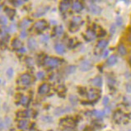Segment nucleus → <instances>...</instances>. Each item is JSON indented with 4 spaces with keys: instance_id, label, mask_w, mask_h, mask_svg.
<instances>
[{
    "instance_id": "nucleus-26",
    "label": "nucleus",
    "mask_w": 131,
    "mask_h": 131,
    "mask_svg": "<svg viewBox=\"0 0 131 131\" xmlns=\"http://www.w3.org/2000/svg\"><path fill=\"white\" fill-rule=\"evenodd\" d=\"M54 35L57 36H61L63 34V27L62 26H56L53 30Z\"/></svg>"
},
{
    "instance_id": "nucleus-52",
    "label": "nucleus",
    "mask_w": 131,
    "mask_h": 131,
    "mask_svg": "<svg viewBox=\"0 0 131 131\" xmlns=\"http://www.w3.org/2000/svg\"><path fill=\"white\" fill-rule=\"evenodd\" d=\"M65 131H73V130H72V129H67Z\"/></svg>"
},
{
    "instance_id": "nucleus-24",
    "label": "nucleus",
    "mask_w": 131,
    "mask_h": 131,
    "mask_svg": "<svg viewBox=\"0 0 131 131\" xmlns=\"http://www.w3.org/2000/svg\"><path fill=\"white\" fill-rule=\"evenodd\" d=\"M71 111V108L70 107H60V108H57L54 111V114L56 115H60L66 113V112H69Z\"/></svg>"
},
{
    "instance_id": "nucleus-23",
    "label": "nucleus",
    "mask_w": 131,
    "mask_h": 131,
    "mask_svg": "<svg viewBox=\"0 0 131 131\" xmlns=\"http://www.w3.org/2000/svg\"><path fill=\"white\" fill-rule=\"evenodd\" d=\"M4 11H5L6 14L7 15V17H8L10 19L13 21L14 16L16 15V11H15V9H13V8H11V7H5Z\"/></svg>"
},
{
    "instance_id": "nucleus-39",
    "label": "nucleus",
    "mask_w": 131,
    "mask_h": 131,
    "mask_svg": "<svg viewBox=\"0 0 131 131\" xmlns=\"http://www.w3.org/2000/svg\"><path fill=\"white\" fill-rule=\"evenodd\" d=\"M109 102H110V99L108 98V97H104L103 100H102V104L104 105L105 106H107L108 105H109Z\"/></svg>"
},
{
    "instance_id": "nucleus-56",
    "label": "nucleus",
    "mask_w": 131,
    "mask_h": 131,
    "mask_svg": "<svg viewBox=\"0 0 131 131\" xmlns=\"http://www.w3.org/2000/svg\"><path fill=\"white\" fill-rule=\"evenodd\" d=\"M129 131H131V130H129Z\"/></svg>"
},
{
    "instance_id": "nucleus-13",
    "label": "nucleus",
    "mask_w": 131,
    "mask_h": 131,
    "mask_svg": "<svg viewBox=\"0 0 131 131\" xmlns=\"http://www.w3.org/2000/svg\"><path fill=\"white\" fill-rule=\"evenodd\" d=\"M50 86L47 83H43L38 88V93L40 95H46L50 92Z\"/></svg>"
},
{
    "instance_id": "nucleus-15",
    "label": "nucleus",
    "mask_w": 131,
    "mask_h": 131,
    "mask_svg": "<svg viewBox=\"0 0 131 131\" xmlns=\"http://www.w3.org/2000/svg\"><path fill=\"white\" fill-rule=\"evenodd\" d=\"M102 83H103L102 78L100 76H97L93 78L92 80H91V84L93 86V87H96V88H102Z\"/></svg>"
},
{
    "instance_id": "nucleus-46",
    "label": "nucleus",
    "mask_w": 131,
    "mask_h": 131,
    "mask_svg": "<svg viewBox=\"0 0 131 131\" xmlns=\"http://www.w3.org/2000/svg\"><path fill=\"white\" fill-rule=\"evenodd\" d=\"M48 40H49V36L48 35H44L42 36V38H41V40L43 42H47Z\"/></svg>"
},
{
    "instance_id": "nucleus-8",
    "label": "nucleus",
    "mask_w": 131,
    "mask_h": 131,
    "mask_svg": "<svg viewBox=\"0 0 131 131\" xmlns=\"http://www.w3.org/2000/svg\"><path fill=\"white\" fill-rule=\"evenodd\" d=\"M90 5H89V11L91 12V13H92L93 15H99L102 12V9L99 6H97L95 4V2L90 1L89 2Z\"/></svg>"
},
{
    "instance_id": "nucleus-25",
    "label": "nucleus",
    "mask_w": 131,
    "mask_h": 131,
    "mask_svg": "<svg viewBox=\"0 0 131 131\" xmlns=\"http://www.w3.org/2000/svg\"><path fill=\"white\" fill-rule=\"evenodd\" d=\"M17 127L20 129H27L29 127V121H26V119H21V121L18 122Z\"/></svg>"
},
{
    "instance_id": "nucleus-30",
    "label": "nucleus",
    "mask_w": 131,
    "mask_h": 131,
    "mask_svg": "<svg viewBox=\"0 0 131 131\" xmlns=\"http://www.w3.org/2000/svg\"><path fill=\"white\" fill-rule=\"evenodd\" d=\"M20 103L22 105V106H28L29 103H30V98L28 96H22L20 99Z\"/></svg>"
},
{
    "instance_id": "nucleus-19",
    "label": "nucleus",
    "mask_w": 131,
    "mask_h": 131,
    "mask_svg": "<svg viewBox=\"0 0 131 131\" xmlns=\"http://www.w3.org/2000/svg\"><path fill=\"white\" fill-rule=\"evenodd\" d=\"M31 22H32L31 20L28 19V18H24V19L20 22L19 27L21 29H27L30 27V25L31 24Z\"/></svg>"
},
{
    "instance_id": "nucleus-20",
    "label": "nucleus",
    "mask_w": 131,
    "mask_h": 131,
    "mask_svg": "<svg viewBox=\"0 0 131 131\" xmlns=\"http://www.w3.org/2000/svg\"><path fill=\"white\" fill-rule=\"evenodd\" d=\"M27 46L28 48L31 50H35L37 48V42L34 38H30L27 40Z\"/></svg>"
},
{
    "instance_id": "nucleus-50",
    "label": "nucleus",
    "mask_w": 131,
    "mask_h": 131,
    "mask_svg": "<svg viewBox=\"0 0 131 131\" xmlns=\"http://www.w3.org/2000/svg\"><path fill=\"white\" fill-rule=\"evenodd\" d=\"M127 40L131 44V32H129L128 36H127Z\"/></svg>"
},
{
    "instance_id": "nucleus-6",
    "label": "nucleus",
    "mask_w": 131,
    "mask_h": 131,
    "mask_svg": "<svg viewBox=\"0 0 131 131\" xmlns=\"http://www.w3.org/2000/svg\"><path fill=\"white\" fill-rule=\"evenodd\" d=\"M31 80H32L31 76L27 73L21 74V75L20 76V78H19L20 83L21 85H23V86H29L31 83Z\"/></svg>"
},
{
    "instance_id": "nucleus-7",
    "label": "nucleus",
    "mask_w": 131,
    "mask_h": 131,
    "mask_svg": "<svg viewBox=\"0 0 131 131\" xmlns=\"http://www.w3.org/2000/svg\"><path fill=\"white\" fill-rule=\"evenodd\" d=\"M47 27H48L47 21L45 20H40L34 24V29L37 32L43 31L45 29L47 28Z\"/></svg>"
},
{
    "instance_id": "nucleus-53",
    "label": "nucleus",
    "mask_w": 131,
    "mask_h": 131,
    "mask_svg": "<svg viewBox=\"0 0 131 131\" xmlns=\"http://www.w3.org/2000/svg\"><path fill=\"white\" fill-rule=\"evenodd\" d=\"M129 64L131 65V57L129 58Z\"/></svg>"
},
{
    "instance_id": "nucleus-37",
    "label": "nucleus",
    "mask_w": 131,
    "mask_h": 131,
    "mask_svg": "<svg viewBox=\"0 0 131 131\" xmlns=\"http://www.w3.org/2000/svg\"><path fill=\"white\" fill-rule=\"evenodd\" d=\"M0 23L3 25H7V20L6 17L4 16H0Z\"/></svg>"
},
{
    "instance_id": "nucleus-11",
    "label": "nucleus",
    "mask_w": 131,
    "mask_h": 131,
    "mask_svg": "<svg viewBox=\"0 0 131 131\" xmlns=\"http://www.w3.org/2000/svg\"><path fill=\"white\" fill-rule=\"evenodd\" d=\"M92 67V63H91V61H89V60H83V61H82L80 63L79 69H80V70L85 72V71H88V70L91 69Z\"/></svg>"
},
{
    "instance_id": "nucleus-51",
    "label": "nucleus",
    "mask_w": 131,
    "mask_h": 131,
    "mask_svg": "<svg viewBox=\"0 0 131 131\" xmlns=\"http://www.w3.org/2000/svg\"><path fill=\"white\" fill-rule=\"evenodd\" d=\"M3 44H4V42L3 41V40L0 39V46H3Z\"/></svg>"
},
{
    "instance_id": "nucleus-29",
    "label": "nucleus",
    "mask_w": 131,
    "mask_h": 131,
    "mask_svg": "<svg viewBox=\"0 0 131 131\" xmlns=\"http://www.w3.org/2000/svg\"><path fill=\"white\" fill-rule=\"evenodd\" d=\"M92 115L93 116H95L98 119H102L104 117L105 115V112L102 111H98V110H95V111H92Z\"/></svg>"
},
{
    "instance_id": "nucleus-1",
    "label": "nucleus",
    "mask_w": 131,
    "mask_h": 131,
    "mask_svg": "<svg viewBox=\"0 0 131 131\" xmlns=\"http://www.w3.org/2000/svg\"><path fill=\"white\" fill-rule=\"evenodd\" d=\"M113 119L117 124H125L129 121V116L121 111H116L113 115Z\"/></svg>"
},
{
    "instance_id": "nucleus-17",
    "label": "nucleus",
    "mask_w": 131,
    "mask_h": 131,
    "mask_svg": "<svg viewBox=\"0 0 131 131\" xmlns=\"http://www.w3.org/2000/svg\"><path fill=\"white\" fill-rule=\"evenodd\" d=\"M92 30L95 31L96 36H100V37H103L106 35V31L100 27L98 25H94V27H92Z\"/></svg>"
},
{
    "instance_id": "nucleus-43",
    "label": "nucleus",
    "mask_w": 131,
    "mask_h": 131,
    "mask_svg": "<svg viewBox=\"0 0 131 131\" xmlns=\"http://www.w3.org/2000/svg\"><path fill=\"white\" fill-rule=\"evenodd\" d=\"M126 91L128 92L129 93H131V83H128L125 86Z\"/></svg>"
},
{
    "instance_id": "nucleus-49",
    "label": "nucleus",
    "mask_w": 131,
    "mask_h": 131,
    "mask_svg": "<svg viewBox=\"0 0 131 131\" xmlns=\"http://www.w3.org/2000/svg\"><path fill=\"white\" fill-rule=\"evenodd\" d=\"M27 51V50H26V48H24V47H22V48H21V49H19V50H18V52H19V53H25V52Z\"/></svg>"
},
{
    "instance_id": "nucleus-41",
    "label": "nucleus",
    "mask_w": 131,
    "mask_h": 131,
    "mask_svg": "<svg viewBox=\"0 0 131 131\" xmlns=\"http://www.w3.org/2000/svg\"><path fill=\"white\" fill-rule=\"evenodd\" d=\"M3 129H5V124L4 121L3 119L0 118V130H3Z\"/></svg>"
},
{
    "instance_id": "nucleus-27",
    "label": "nucleus",
    "mask_w": 131,
    "mask_h": 131,
    "mask_svg": "<svg viewBox=\"0 0 131 131\" xmlns=\"http://www.w3.org/2000/svg\"><path fill=\"white\" fill-rule=\"evenodd\" d=\"M118 53L122 56L127 54V49L123 44H119L118 46Z\"/></svg>"
},
{
    "instance_id": "nucleus-42",
    "label": "nucleus",
    "mask_w": 131,
    "mask_h": 131,
    "mask_svg": "<svg viewBox=\"0 0 131 131\" xmlns=\"http://www.w3.org/2000/svg\"><path fill=\"white\" fill-rule=\"evenodd\" d=\"M116 24L119 26V27H122V25H123V20H122V18H121V17H117Z\"/></svg>"
},
{
    "instance_id": "nucleus-35",
    "label": "nucleus",
    "mask_w": 131,
    "mask_h": 131,
    "mask_svg": "<svg viewBox=\"0 0 131 131\" xmlns=\"http://www.w3.org/2000/svg\"><path fill=\"white\" fill-rule=\"evenodd\" d=\"M6 73H7V77H8V78H11L13 76V73H14V71H13V69H12V68H9L7 70V72H6Z\"/></svg>"
},
{
    "instance_id": "nucleus-34",
    "label": "nucleus",
    "mask_w": 131,
    "mask_h": 131,
    "mask_svg": "<svg viewBox=\"0 0 131 131\" xmlns=\"http://www.w3.org/2000/svg\"><path fill=\"white\" fill-rule=\"evenodd\" d=\"M12 4H14L15 7H20L22 4H24L25 1H21V0H19V1H13V2H10Z\"/></svg>"
},
{
    "instance_id": "nucleus-54",
    "label": "nucleus",
    "mask_w": 131,
    "mask_h": 131,
    "mask_svg": "<svg viewBox=\"0 0 131 131\" xmlns=\"http://www.w3.org/2000/svg\"><path fill=\"white\" fill-rule=\"evenodd\" d=\"M2 7H3V5L1 4V5H0V11H1V9H2Z\"/></svg>"
},
{
    "instance_id": "nucleus-3",
    "label": "nucleus",
    "mask_w": 131,
    "mask_h": 131,
    "mask_svg": "<svg viewBox=\"0 0 131 131\" xmlns=\"http://www.w3.org/2000/svg\"><path fill=\"white\" fill-rule=\"evenodd\" d=\"M61 60L55 57H46L44 61V65H46L48 68L54 69L60 65Z\"/></svg>"
},
{
    "instance_id": "nucleus-38",
    "label": "nucleus",
    "mask_w": 131,
    "mask_h": 131,
    "mask_svg": "<svg viewBox=\"0 0 131 131\" xmlns=\"http://www.w3.org/2000/svg\"><path fill=\"white\" fill-rule=\"evenodd\" d=\"M17 30V27H16V25H11L10 27L7 29V31H8V32H14L15 31Z\"/></svg>"
},
{
    "instance_id": "nucleus-36",
    "label": "nucleus",
    "mask_w": 131,
    "mask_h": 131,
    "mask_svg": "<svg viewBox=\"0 0 131 131\" xmlns=\"http://www.w3.org/2000/svg\"><path fill=\"white\" fill-rule=\"evenodd\" d=\"M26 63H27V64L29 67H32L33 65H34V62H33L31 58H27V59H26Z\"/></svg>"
},
{
    "instance_id": "nucleus-32",
    "label": "nucleus",
    "mask_w": 131,
    "mask_h": 131,
    "mask_svg": "<svg viewBox=\"0 0 131 131\" xmlns=\"http://www.w3.org/2000/svg\"><path fill=\"white\" fill-rule=\"evenodd\" d=\"M4 124H5V128L9 129L11 125H12V119L9 117H5L4 119Z\"/></svg>"
},
{
    "instance_id": "nucleus-18",
    "label": "nucleus",
    "mask_w": 131,
    "mask_h": 131,
    "mask_svg": "<svg viewBox=\"0 0 131 131\" xmlns=\"http://www.w3.org/2000/svg\"><path fill=\"white\" fill-rule=\"evenodd\" d=\"M17 115L18 117L21 118H29L32 115V111H18L17 113Z\"/></svg>"
},
{
    "instance_id": "nucleus-2",
    "label": "nucleus",
    "mask_w": 131,
    "mask_h": 131,
    "mask_svg": "<svg viewBox=\"0 0 131 131\" xmlns=\"http://www.w3.org/2000/svg\"><path fill=\"white\" fill-rule=\"evenodd\" d=\"M83 18L79 16H74L72 18V21H71L69 26V31L72 32H75L78 31L81 27V25L83 24Z\"/></svg>"
},
{
    "instance_id": "nucleus-28",
    "label": "nucleus",
    "mask_w": 131,
    "mask_h": 131,
    "mask_svg": "<svg viewBox=\"0 0 131 131\" xmlns=\"http://www.w3.org/2000/svg\"><path fill=\"white\" fill-rule=\"evenodd\" d=\"M12 46L14 48V49H21L22 48V42L21 41V40L19 39H14L13 40V42H12Z\"/></svg>"
},
{
    "instance_id": "nucleus-4",
    "label": "nucleus",
    "mask_w": 131,
    "mask_h": 131,
    "mask_svg": "<svg viewBox=\"0 0 131 131\" xmlns=\"http://www.w3.org/2000/svg\"><path fill=\"white\" fill-rule=\"evenodd\" d=\"M59 125L61 126L64 127L65 129H73L74 126L76 125L75 119H73L72 117H66L63 118L59 121Z\"/></svg>"
},
{
    "instance_id": "nucleus-31",
    "label": "nucleus",
    "mask_w": 131,
    "mask_h": 131,
    "mask_svg": "<svg viewBox=\"0 0 131 131\" xmlns=\"http://www.w3.org/2000/svg\"><path fill=\"white\" fill-rule=\"evenodd\" d=\"M78 44V40H77V38H71L69 41V46L70 48L74 47L75 46H77Z\"/></svg>"
},
{
    "instance_id": "nucleus-55",
    "label": "nucleus",
    "mask_w": 131,
    "mask_h": 131,
    "mask_svg": "<svg viewBox=\"0 0 131 131\" xmlns=\"http://www.w3.org/2000/svg\"><path fill=\"white\" fill-rule=\"evenodd\" d=\"M130 24H131V21H130Z\"/></svg>"
},
{
    "instance_id": "nucleus-47",
    "label": "nucleus",
    "mask_w": 131,
    "mask_h": 131,
    "mask_svg": "<svg viewBox=\"0 0 131 131\" xmlns=\"http://www.w3.org/2000/svg\"><path fill=\"white\" fill-rule=\"evenodd\" d=\"M109 52H110V50H105V51L103 52V54H102V58L106 59V58L107 57V56H108V54H109Z\"/></svg>"
},
{
    "instance_id": "nucleus-22",
    "label": "nucleus",
    "mask_w": 131,
    "mask_h": 131,
    "mask_svg": "<svg viewBox=\"0 0 131 131\" xmlns=\"http://www.w3.org/2000/svg\"><path fill=\"white\" fill-rule=\"evenodd\" d=\"M116 63H117V56L115 55V54L111 55L110 57L107 59V60H106V64L109 67L115 65Z\"/></svg>"
},
{
    "instance_id": "nucleus-12",
    "label": "nucleus",
    "mask_w": 131,
    "mask_h": 131,
    "mask_svg": "<svg viewBox=\"0 0 131 131\" xmlns=\"http://www.w3.org/2000/svg\"><path fill=\"white\" fill-rule=\"evenodd\" d=\"M49 9H50V7H49V6L40 7V8H39L36 13H33V17H42V16H44V15L48 12Z\"/></svg>"
},
{
    "instance_id": "nucleus-45",
    "label": "nucleus",
    "mask_w": 131,
    "mask_h": 131,
    "mask_svg": "<svg viewBox=\"0 0 131 131\" xmlns=\"http://www.w3.org/2000/svg\"><path fill=\"white\" fill-rule=\"evenodd\" d=\"M20 36H21V38H26V37L27 36V31H21V34H20Z\"/></svg>"
},
{
    "instance_id": "nucleus-48",
    "label": "nucleus",
    "mask_w": 131,
    "mask_h": 131,
    "mask_svg": "<svg viewBox=\"0 0 131 131\" xmlns=\"http://www.w3.org/2000/svg\"><path fill=\"white\" fill-rule=\"evenodd\" d=\"M115 31V26H111V35H113Z\"/></svg>"
},
{
    "instance_id": "nucleus-40",
    "label": "nucleus",
    "mask_w": 131,
    "mask_h": 131,
    "mask_svg": "<svg viewBox=\"0 0 131 131\" xmlns=\"http://www.w3.org/2000/svg\"><path fill=\"white\" fill-rule=\"evenodd\" d=\"M45 76H46V74H45L44 72H38L36 74V77L37 78H39V79H43Z\"/></svg>"
},
{
    "instance_id": "nucleus-5",
    "label": "nucleus",
    "mask_w": 131,
    "mask_h": 131,
    "mask_svg": "<svg viewBox=\"0 0 131 131\" xmlns=\"http://www.w3.org/2000/svg\"><path fill=\"white\" fill-rule=\"evenodd\" d=\"M100 96V92L97 89L95 88H91L87 92V97L88 100L91 102H95L97 101V99Z\"/></svg>"
},
{
    "instance_id": "nucleus-44",
    "label": "nucleus",
    "mask_w": 131,
    "mask_h": 131,
    "mask_svg": "<svg viewBox=\"0 0 131 131\" xmlns=\"http://www.w3.org/2000/svg\"><path fill=\"white\" fill-rule=\"evenodd\" d=\"M108 83L110 86H113L115 84V79L113 78H108Z\"/></svg>"
},
{
    "instance_id": "nucleus-9",
    "label": "nucleus",
    "mask_w": 131,
    "mask_h": 131,
    "mask_svg": "<svg viewBox=\"0 0 131 131\" xmlns=\"http://www.w3.org/2000/svg\"><path fill=\"white\" fill-rule=\"evenodd\" d=\"M83 36L86 40H88V41H92V40H93L96 37V35L92 29L89 28L85 31V34L83 35Z\"/></svg>"
},
{
    "instance_id": "nucleus-21",
    "label": "nucleus",
    "mask_w": 131,
    "mask_h": 131,
    "mask_svg": "<svg viewBox=\"0 0 131 131\" xmlns=\"http://www.w3.org/2000/svg\"><path fill=\"white\" fill-rule=\"evenodd\" d=\"M54 50L59 54H63L65 53V46L61 43L56 44L54 46Z\"/></svg>"
},
{
    "instance_id": "nucleus-10",
    "label": "nucleus",
    "mask_w": 131,
    "mask_h": 131,
    "mask_svg": "<svg viewBox=\"0 0 131 131\" xmlns=\"http://www.w3.org/2000/svg\"><path fill=\"white\" fill-rule=\"evenodd\" d=\"M108 46V40H99L96 44V47L95 49L96 53H99L102 50H104L105 48H106V46Z\"/></svg>"
},
{
    "instance_id": "nucleus-33",
    "label": "nucleus",
    "mask_w": 131,
    "mask_h": 131,
    "mask_svg": "<svg viewBox=\"0 0 131 131\" xmlns=\"http://www.w3.org/2000/svg\"><path fill=\"white\" fill-rule=\"evenodd\" d=\"M76 69V67L75 66H73V65H71V66H69V67H67L66 68V73L67 74H71V73H73L74 71H75Z\"/></svg>"
},
{
    "instance_id": "nucleus-14",
    "label": "nucleus",
    "mask_w": 131,
    "mask_h": 131,
    "mask_svg": "<svg viewBox=\"0 0 131 131\" xmlns=\"http://www.w3.org/2000/svg\"><path fill=\"white\" fill-rule=\"evenodd\" d=\"M70 3H71L69 1H62L59 3V11L62 13H65L71 6Z\"/></svg>"
},
{
    "instance_id": "nucleus-16",
    "label": "nucleus",
    "mask_w": 131,
    "mask_h": 131,
    "mask_svg": "<svg viewBox=\"0 0 131 131\" xmlns=\"http://www.w3.org/2000/svg\"><path fill=\"white\" fill-rule=\"evenodd\" d=\"M71 7H72V9L75 12H80L83 9V4L82 2L79 1H73L71 4Z\"/></svg>"
}]
</instances>
